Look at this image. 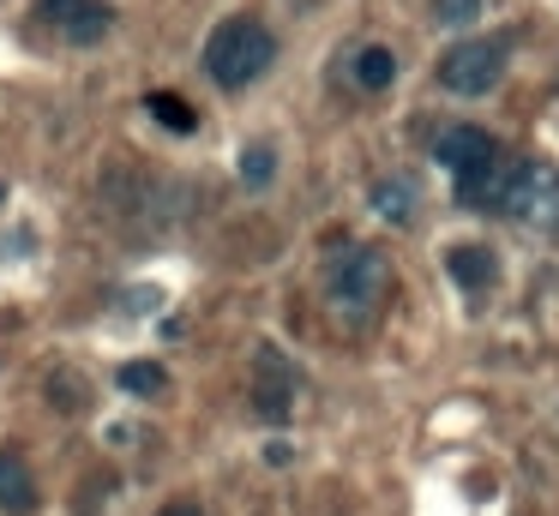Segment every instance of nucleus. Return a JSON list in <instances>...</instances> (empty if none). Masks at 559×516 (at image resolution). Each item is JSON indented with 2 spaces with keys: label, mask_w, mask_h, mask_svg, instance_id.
I'll return each instance as SVG.
<instances>
[{
  "label": "nucleus",
  "mask_w": 559,
  "mask_h": 516,
  "mask_svg": "<svg viewBox=\"0 0 559 516\" xmlns=\"http://www.w3.org/2000/svg\"><path fill=\"white\" fill-rule=\"evenodd\" d=\"M151 115H157L163 127H175V132H193L199 127V115L181 103V96H169V91H151Z\"/></svg>",
  "instance_id": "nucleus-12"
},
{
  "label": "nucleus",
  "mask_w": 559,
  "mask_h": 516,
  "mask_svg": "<svg viewBox=\"0 0 559 516\" xmlns=\"http://www.w3.org/2000/svg\"><path fill=\"white\" fill-rule=\"evenodd\" d=\"M445 271H451V283L469 288V295H487V288L499 283V259L487 247H475V240H469V247H451L445 252Z\"/></svg>",
  "instance_id": "nucleus-8"
},
{
  "label": "nucleus",
  "mask_w": 559,
  "mask_h": 516,
  "mask_svg": "<svg viewBox=\"0 0 559 516\" xmlns=\"http://www.w3.org/2000/svg\"><path fill=\"white\" fill-rule=\"evenodd\" d=\"M506 36H463L439 55V91L451 96H493L506 79Z\"/></svg>",
  "instance_id": "nucleus-5"
},
{
  "label": "nucleus",
  "mask_w": 559,
  "mask_h": 516,
  "mask_svg": "<svg viewBox=\"0 0 559 516\" xmlns=\"http://www.w3.org/2000/svg\"><path fill=\"white\" fill-rule=\"evenodd\" d=\"M415 204H421V192H415V180H403V175H391V180L373 187V211L385 216V223H409Z\"/></svg>",
  "instance_id": "nucleus-11"
},
{
  "label": "nucleus",
  "mask_w": 559,
  "mask_h": 516,
  "mask_svg": "<svg viewBox=\"0 0 559 516\" xmlns=\"http://www.w3.org/2000/svg\"><path fill=\"white\" fill-rule=\"evenodd\" d=\"M121 391L157 396L163 391V367H157V360H127V367H121Z\"/></svg>",
  "instance_id": "nucleus-13"
},
{
  "label": "nucleus",
  "mask_w": 559,
  "mask_h": 516,
  "mask_svg": "<svg viewBox=\"0 0 559 516\" xmlns=\"http://www.w3.org/2000/svg\"><path fill=\"white\" fill-rule=\"evenodd\" d=\"M391 295V259L379 247H337L325 259V300L337 319L367 324Z\"/></svg>",
  "instance_id": "nucleus-1"
},
{
  "label": "nucleus",
  "mask_w": 559,
  "mask_h": 516,
  "mask_svg": "<svg viewBox=\"0 0 559 516\" xmlns=\"http://www.w3.org/2000/svg\"><path fill=\"white\" fill-rule=\"evenodd\" d=\"M499 211L530 235H559V168L542 163V156H523L518 168H506Z\"/></svg>",
  "instance_id": "nucleus-4"
},
{
  "label": "nucleus",
  "mask_w": 559,
  "mask_h": 516,
  "mask_svg": "<svg viewBox=\"0 0 559 516\" xmlns=\"http://www.w3.org/2000/svg\"><path fill=\"white\" fill-rule=\"evenodd\" d=\"M439 163L457 180V204H499L506 192V156H499V139L487 127H445L439 132Z\"/></svg>",
  "instance_id": "nucleus-2"
},
{
  "label": "nucleus",
  "mask_w": 559,
  "mask_h": 516,
  "mask_svg": "<svg viewBox=\"0 0 559 516\" xmlns=\"http://www.w3.org/2000/svg\"><path fill=\"white\" fill-rule=\"evenodd\" d=\"M31 24L49 31L55 43H67V48H97L103 36L115 31V7L109 0H37V7H31Z\"/></svg>",
  "instance_id": "nucleus-6"
},
{
  "label": "nucleus",
  "mask_w": 559,
  "mask_h": 516,
  "mask_svg": "<svg viewBox=\"0 0 559 516\" xmlns=\"http://www.w3.org/2000/svg\"><path fill=\"white\" fill-rule=\"evenodd\" d=\"M271 60H277V36H271L259 19H247V12L223 19L217 31H211V43H205V72L223 84V91H247Z\"/></svg>",
  "instance_id": "nucleus-3"
},
{
  "label": "nucleus",
  "mask_w": 559,
  "mask_h": 516,
  "mask_svg": "<svg viewBox=\"0 0 559 516\" xmlns=\"http://www.w3.org/2000/svg\"><path fill=\"white\" fill-rule=\"evenodd\" d=\"M271 168H277L271 144H253V151L241 156V180H247V187H265V180H271Z\"/></svg>",
  "instance_id": "nucleus-14"
},
{
  "label": "nucleus",
  "mask_w": 559,
  "mask_h": 516,
  "mask_svg": "<svg viewBox=\"0 0 559 516\" xmlns=\"http://www.w3.org/2000/svg\"><path fill=\"white\" fill-rule=\"evenodd\" d=\"M157 516H205V511H199V504L193 499H169V504H163V511Z\"/></svg>",
  "instance_id": "nucleus-16"
},
{
  "label": "nucleus",
  "mask_w": 559,
  "mask_h": 516,
  "mask_svg": "<svg viewBox=\"0 0 559 516\" xmlns=\"http://www.w3.org/2000/svg\"><path fill=\"white\" fill-rule=\"evenodd\" d=\"M433 12H439V24H457V31H463V24L481 12V0H433Z\"/></svg>",
  "instance_id": "nucleus-15"
},
{
  "label": "nucleus",
  "mask_w": 559,
  "mask_h": 516,
  "mask_svg": "<svg viewBox=\"0 0 559 516\" xmlns=\"http://www.w3.org/2000/svg\"><path fill=\"white\" fill-rule=\"evenodd\" d=\"M0 192H7V187H0Z\"/></svg>",
  "instance_id": "nucleus-17"
},
{
  "label": "nucleus",
  "mask_w": 559,
  "mask_h": 516,
  "mask_svg": "<svg viewBox=\"0 0 559 516\" xmlns=\"http://www.w3.org/2000/svg\"><path fill=\"white\" fill-rule=\"evenodd\" d=\"M349 79L361 84V91H385V84L397 79V60H391V48H379V43L355 48V60H349Z\"/></svg>",
  "instance_id": "nucleus-10"
},
{
  "label": "nucleus",
  "mask_w": 559,
  "mask_h": 516,
  "mask_svg": "<svg viewBox=\"0 0 559 516\" xmlns=\"http://www.w3.org/2000/svg\"><path fill=\"white\" fill-rule=\"evenodd\" d=\"M31 504H37V480H31V468L19 463L13 451H0V511L25 516Z\"/></svg>",
  "instance_id": "nucleus-9"
},
{
  "label": "nucleus",
  "mask_w": 559,
  "mask_h": 516,
  "mask_svg": "<svg viewBox=\"0 0 559 516\" xmlns=\"http://www.w3.org/2000/svg\"><path fill=\"white\" fill-rule=\"evenodd\" d=\"M295 384H301V372L289 367V355H283V348H271V343H259L253 348V408L271 420V427H283V420H289Z\"/></svg>",
  "instance_id": "nucleus-7"
}]
</instances>
